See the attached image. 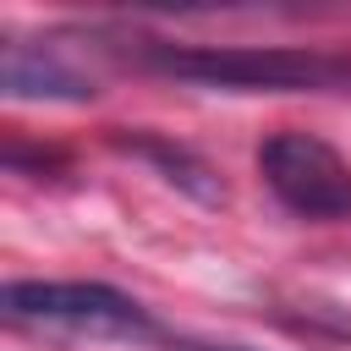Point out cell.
<instances>
[{"mask_svg": "<svg viewBox=\"0 0 351 351\" xmlns=\"http://www.w3.org/2000/svg\"><path fill=\"white\" fill-rule=\"evenodd\" d=\"M132 60L154 77L225 93H335L351 88V55L340 49H291V44H170L143 38Z\"/></svg>", "mask_w": 351, "mask_h": 351, "instance_id": "1", "label": "cell"}, {"mask_svg": "<svg viewBox=\"0 0 351 351\" xmlns=\"http://www.w3.org/2000/svg\"><path fill=\"white\" fill-rule=\"evenodd\" d=\"M0 313L11 324L88 335V340H159L154 313L104 280H11L0 291Z\"/></svg>", "mask_w": 351, "mask_h": 351, "instance_id": "2", "label": "cell"}, {"mask_svg": "<svg viewBox=\"0 0 351 351\" xmlns=\"http://www.w3.org/2000/svg\"><path fill=\"white\" fill-rule=\"evenodd\" d=\"M258 170H263V186L291 214L318 225L351 219V165L335 143L313 132H274L258 148Z\"/></svg>", "mask_w": 351, "mask_h": 351, "instance_id": "3", "label": "cell"}, {"mask_svg": "<svg viewBox=\"0 0 351 351\" xmlns=\"http://www.w3.org/2000/svg\"><path fill=\"white\" fill-rule=\"evenodd\" d=\"M0 88L11 99H93L99 77L71 55V38H5Z\"/></svg>", "mask_w": 351, "mask_h": 351, "instance_id": "4", "label": "cell"}, {"mask_svg": "<svg viewBox=\"0 0 351 351\" xmlns=\"http://www.w3.org/2000/svg\"><path fill=\"white\" fill-rule=\"evenodd\" d=\"M121 148H132L137 159H148V165H159L165 170V181H176L181 192H192L197 203H219V181H214V170L192 154V148H170L165 137H121Z\"/></svg>", "mask_w": 351, "mask_h": 351, "instance_id": "5", "label": "cell"}, {"mask_svg": "<svg viewBox=\"0 0 351 351\" xmlns=\"http://www.w3.org/2000/svg\"><path fill=\"white\" fill-rule=\"evenodd\" d=\"M197 351H241V346H197Z\"/></svg>", "mask_w": 351, "mask_h": 351, "instance_id": "6", "label": "cell"}]
</instances>
